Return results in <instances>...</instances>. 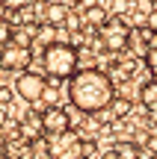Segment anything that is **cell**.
Returning <instances> with one entry per match:
<instances>
[{
    "instance_id": "cell-14",
    "label": "cell",
    "mask_w": 157,
    "mask_h": 159,
    "mask_svg": "<svg viewBox=\"0 0 157 159\" xmlns=\"http://www.w3.org/2000/svg\"><path fill=\"white\" fill-rule=\"evenodd\" d=\"M142 59H145V68H148V74H151V80H157V33L151 35V41H148Z\"/></svg>"
},
{
    "instance_id": "cell-24",
    "label": "cell",
    "mask_w": 157,
    "mask_h": 159,
    "mask_svg": "<svg viewBox=\"0 0 157 159\" xmlns=\"http://www.w3.org/2000/svg\"><path fill=\"white\" fill-rule=\"evenodd\" d=\"M101 159H119L116 150H107V153H101Z\"/></svg>"
},
{
    "instance_id": "cell-9",
    "label": "cell",
    "mask_w": 157,
    "mask_h": 159,
    "mask_svg": "<svg viewBox=\"0 0 157 159\" xmlns=\"http://www.w3.org/2000/svg\"><path fill=\"white\" fill-rule=\"evenodd\" d=\"M71 12V6L68 3H45V12H42V24H51V27H62V21H65V15Z\"/></svg>"
},
{
    "instance_id": "cell-8",
    "label": "cell",
    "mask_w": 157,
    "mask_h": 159,
    "mask_svg": "<svg viewBox=\"0 0 157 159\" xmlns=\"http://www.w3.org/2000/svg\"><path fill=\"white\" fill-rule=\"evenodd\" d=\"M18 136H24L27 142H33L36 136H42V112L39 109H30V112L18 121Z\"/></svg>"
},
{
    "instance_id": "cell-20",
    "label": "cell",
    "mask_w": 157,
    "mask_h": 159,
    "mask_svg": "<svg viewBox=\"0 0 157 159\" xmlns=\"http://www.w3.org/2000/svg\"><path fill=\"white\" fill-rule=\"evenodd\" d=\"M145 27L151 30V33H157V9H151V12L145 15Z\"/></svg>"
},
{
    "instance_id": "cell-5",
    "label": "cell",
    "mask_w": 157,
    "mask_h": 159,
    "mask_svg": "<svg viewBox=\"0 0 157 159\" xmlns=\"http://www.w3.org/2000/svg\"><path fill=\"white\" fill-rule=\"evenodd\" d=\"M30 62H33V50H30V47H18V44H12V41L0 44V71L18 74V71H27Z\"/></svg>"
},
{
    "instance_id": "cell-19",
    "label": "cell",
    "mask_w": 157,
    "mask_h": 159,
    "mask_svg": "<svg viewBox=\"0 0 157 159\" xmlns=\"http://www.w3.org/2000/svg\"><path fill=\"white\" fill-rule=\"evenodd\" d=\"M12 97H15V91H12L9 85H0V106H9Z\"/></svg>"
},
{
    "instance_id": "cell-18",
    "label": "cell",
    "mask_w": 157,
    "mask_h": 159,
    "mask_svg": "<svg viewBox=\"0 0 157 159\" xmlns=\"http://www.w3.org/2000/svg\"><path fill=\"white\" fill-rule=\"evenodd\" d=\"M9 39H12V27H9L6 18H0V44H6Z\"/></svg>"
},
{
    "instance_id": "cell-3",
    "label": "cell",
    "mask_w": 157,
    "mask_h": 159,
    "mask_svg": "<svg viewBox=\"0 0 157 159\" xmlns=\"http://www.w3.org/2000/svg\"><path fill=\"white\" fill-rule=\"evenodd\" d=\"M98 39H101V44H104L107 53H125L130 47V27H128V21L110 15L104 21V27H98Z\"/></svg>"
},
{
    "instance_id": "cell-7",
    "label": "cell",
    "mask_w": 157,
    "mask_h": 159,
    "mask_svg": "<svg viewBox=\"0 0 157 159\" xmlns=\"http://www.w3.org/2000/svg\"><path fill=\"white\" fill-rule=\"evenodd\" d=\"M39 112H42V133L59 136V133L71 130V118H68V112H65L62 106H45V109H39Z\"/></svg>"
},
{
    "instance_id": "cell-17",
    "label": "cell",
    "mask_w": 157,
    "mask_h": 159,
    "mask_svg": "<svg viewBox=\"0 0 157 159\" xmlns=\"http://www.w3.org/2000/svg\"><path fill=\"white\" fill-rule=\"evenodd\" d=\"M62 27L68 30V33H80V30H83V18L77 15V12H68L65 21H62Z\"/></svg>"
},
{
    "instance_id": "cell-12",
    "label": "cell",
    "mask_w": 157,
    "mask_h": 159,
    "mask_svg": "<svg viewBox=\"0 0 157 159\" xmlns=\"http://www.w3.org/2000/svg\"><path fill=\"white\" fill-rule=\"evenodd\" d=\"M140 103L142 106H157V80H145L140 85Z\"/></svg>"
},
{
    "instance_id": "cell-1",
    "label": "cell",
    "mask_w": 157,
    "mask_h": 159,
    "mask_svg": "<svg viewBox=\"0 0 157 159\" xmlns=\"http://www.w3.org/2000/svg\"><path fill=\"white\" fill-rule=\"evenodd\" d=\"M113 97H116V83L101 68H83L68 77V100L83 115H95L107 109Z\"/></svg>"
},
{
    "instance_id": "cell-26",
    "label": "cell",
    "mask_w": 157,
    "mask_h": 159,
    "mask_svg": "<svg viewBox=\"0 0 157 159\" xmlns=\"http://www.w3.org/2000/svg\"><path fill=\"white\" fill-rule=\"evenodd\" d=\"M148 3H151V6H154V9H157V0H148Z\"/></svg>"
},
{
    "instance_id": "cell-10",
    "label": "cell",
    "mask_w": 157,
    "mask_h": 159,
    "mask_svg": "<svg viewBox=\"0 0 157 159\" xmlns=\"http://www.w3.org/2000/svg\"><path fill=\"white\" fill-rule=\"evenodd\" d=\"M110 18V12L104 9V6H86L83 9V27H92V30H98V27H104V21Z\"/></svg>"
},
{
    "instance_id": "cell-2",
    "label": "cell",
    "mask_w": 157,
    "mask_h": 159,
    "mask_svg": "<svg viewBox=\"0 0 157 159\" xmlns=\"http://www.w3.org/2000/svg\"><path fill=\"white\" fill-rule=\"evenodd\" d=\"M42 65H45V74L56 83L68 80L77 71L80 59H77V47L68 41H51V44L42 47Z\"/></svg>"
},
{
    "instance_id": "cell-21",
    "label": "cell",
    "mask_w": 157,
    "mask_h": 159,
    "mask_svg": "<svg viewBox=\"0 0 157 159\" xmlns=\"http://www.w3.org/2000/svg\"><path fill=\"white\" fill-rule=\"evenodd\" d=\"M145 148H148V153H154V156H157V133H148V142H145Z\"/></svg>"
},
{
    "instance_id": "cell-25",
    "label": "cell",
    "mask_w": 157,
    "mask_h": 159,
    "mask_svg": "<svg viewBox=\"0 0 157 159\" xmlns=\"http://www.w3.org/2000/svg\"><path fill=\"white\" fill-rule=\"evenodd\" d=\"M6 12H9V9H6V6H3V0H0V18H6Z\"/></svg>"
},
{
    "instance_id": "cell-13",
    "label": "cell",
    "mask_w": 157,
    "mask_h": 159,
    "mask_svg": "<svg viewBox=\"0 0 157 159\" xmlns=\"http://www.w3.org/2000/svg\"><path fill=\"white\" fill-rule=\"evenodd\" d=\"M27 153H30V159H51V150H47L45 136H36L33 142H27Z\"/></svg>"
},
{
    "instance_id": "cell-27",
    "label": "cell",
    "mask_w": 157,
    "mask_h": 159,
    "mask_svg": "<svg viewBox=\"0 0 157 159\" xmlns=\"http://www.w3.org/2000/svg\"><path fill=\"white\" fill-rule=\"evenodd\" d=\"M39 3H53V0H39Z\"/></svg>"
},
{
    "instance_id": "cell-15",
    "label": "cell",
    "mask_w": 157,
    "mask_h": 159,
    "mask_svg": "<svg viewBox=\"0 0 157 159\" xmlns=\"http://www.w3.org/2000/svg\"><path fill=\"white\" fill-rule=\"evenodd\" d=\"M33 39H39V44H51V41H56V27H51V24H39V27L33 30Z\"/></svg>"
},
{
    "instance_id": "cell-22",
    "label": "cell",
    "mask_w": 157,
    "mask_h": 159,
    "mask_svg": "<svg viewBox=\"0 0 157 159\" xmlns=\"http://www.w3.org/2000/svg\"><path fill=\"white\" fill-rule=\"evenodd\" d=\"M71 3H74V6H80V9H86V6H95L98 0H71Z\"/></svg>"
},
{
    "instance_id": "cell-11",
    "label": "cell",
    "mask_w": 157,
    "mask_h": 159,
    "mask_svg": "<svg viewBox=\"0 0 157 159\" xmlns=\"http://www.w3.org/2000/svg\"><path fill=\"white\" fill-rule=\"evenodd\" d=\"M130 112H134V103H130L128 97H113L110 106H107V115H110V121H125Z\"/></svg>"
},
{
    "instance_id": "cell-16",
    "label": "cell",
    "mask_w": 157,
    "mask_h": 159,
    "mask_svg": "<svg viewBox=\"0 0 157 159\" xmlns=\"http://www.w3.org/2000/svg\"><path fill=\"white\" fill-rule=\"evenodd\" d=\"M134 0H113V6H110V12H113V15H116V18H125V15H128V12L130 9H134Z\"/></svg>"
},
{
    "instance_id": "cell-6",
    "label": "cell",
    "mask_w": 157,
    "mask_h": 159,
    "mask_svg": "<svg viewBox=\"0 0 157 159\" xmlns=\"http://www.w3.org/2000/svg\"><path fill=\"white\" fill-rule=\"evenodd\" d=\"M47 150H51L53 159H80V136L71 130L59 133V136H51Z\"/></svg>"
},
{
    "instance_id": "cell-23",
    "label": "cell",
    "mask_w": 157,
    "mask_h": 159,
    "mask_svg": "<svg viewBox=\"0 0 157 159\" xmlns=\"http://www.w3.org/2000/svg\"><path fill=\"white\" fill-rule=\"evenodd\" d=\"M0 159H6V142H3V133H0Z\"/></svg>"
},
{
    "instance_id": "cell-4",
    "label": "cell",
    "mask_w": 157,
    "mask_h": 159,
    "mask_svg": "<svg viewBox=\"0 0 157 159\" xmlns=\"http://www.w3.org/2000/svg\"><path fill=\"white\" fill-rule=\"evenodd\" d=\"M15 94L21 97V100H27V103H39L42 100V91H45V85H47V77L45 74H39V71H18V77H15Z\"/></svg>"
}]
</instances>
